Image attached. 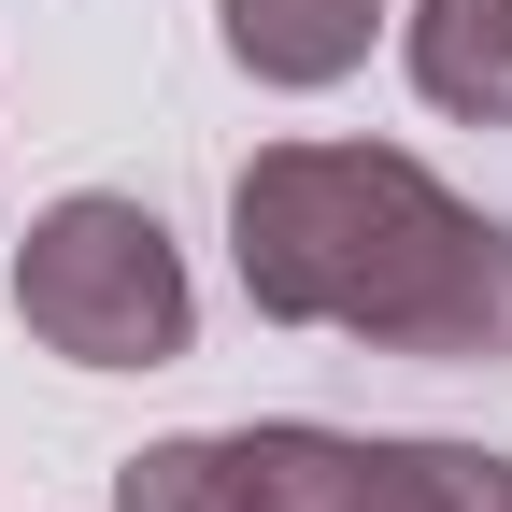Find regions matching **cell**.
I'll use <instances>...</instances> for the list:
<instances>
[{"instance_id": "cell-3", "label": "cell", "mask_w": 512, "mask_h": 512, "mask_svg": "<svg viewBox=\"0 0 512 512\" xmlns=\"http://www.w3.org/2000/svg\"><path fill=\"white\" fill-rule=\"evenodd\" d=\"M342 470H356V427H313V413L185 427L114 470V512H342Z\"/></svg>"}, {"instance_id": "cell-4", "label": "cell", "mask_w": 512, "mask_h": 512, "mask_svg": "<svg viewBox=\"0 0 512 512\" xmlns=\"http://www.w3.org/2000/svg\"><path fill=\"white\" fill-rule=\"evenodd\" d=\"M214 43H228V72H256V86L313 100V86L370 72V43H384V0H214Z\"/></svg>"}, {"instance_id": "cell-6", "label": "cell", "mask_w": 512, "mask_h": 512, "mask_svg": "<svg viewBox=\"0 0 512 512\" xmlns=\"http://www.w3.org/2000/svg\"><path fill=\"white\" fill-rule=\"evenodd\" d=\"M342 512H512V456L427 441V427H370L356 470H342Z\"/></svg>"}, {"instance_id": "cell-5", "label": "cell", "mask_w": 512, "mask_h": 512, "mask_svg": "<svg viewBox=\"0 0 512 512\" xmlns=\"http://www.w3.org/2000/svg\"><path fill=\"white\" fill-rule=\"evenodd\" d=\"M413 100L456 128H512V0H413L399 15Z\"/></svg>"}, {"instance_id": "cell-2", "label": "cell", "mask_w": 512, "mask_h": 512, "mask_svg": "<svg viewBox=\"0 0 512 512\" xmlns=\"http://www.w3.org/2000/svg\"><path fill=\"white\" fill-rule=\"evenodd\" d=\"M15 328L72 370H171L200 342V285H185V242L128 200V185H72L43 200L15 242Z\"/></svg>"}, {"instance_id": "cell-1", "label": "cell", "mask_w": 512, "mask_h": 512, "mask_svg": "<svg viewBox=\"0 0 512 512\" xmlns=\"http://www.w3.org/2000/svg\"><path fill=\"white\" fill-rule=\"evenodd\" d=\"M228 271L271 328L512 370V228L413 143H256L228 171Z\"/></svg>"}]
</instances>
